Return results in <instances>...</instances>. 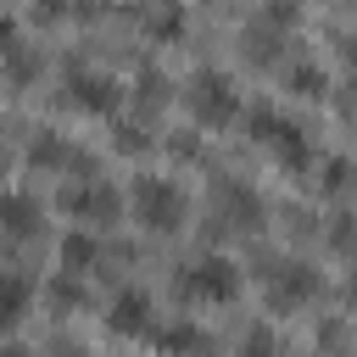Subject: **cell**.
I'll list each match as a JSON object with an SVG mask.
<instances>
[{"label": "cell", "mask_w": 357, "mask_h": 357, "mask_svg": "<svg viewBox=\"0 0 357 357\" xmlns=\"http://www.w3.org/2000/svg\"><path fill=\"white\" fill-rule=\"evenodd\" d=\"M184 106H190V117H195L201 128H223V123L240 117V95H234V84H229L223 73H212V67H201V73L190 78Z\"/></svg>", "instance_id": "6da1fadb"}, {"label": "cell", "mask_w": 357, "mask_h": 357, "mask_svg": "<svg viewBox=\"0 0 357 357\" xmlns=\"http://www.w3.org/2000/svg\"><path fill=\"white\" fill-rule=\"evenodd\" d=\"M128 206H134V218L151 229V234H178L184 229V195H178V184H167V178H139L134 184V195H128Z\"/></svg>", "instance_id": "7a4b0ae2"}, {"label": "cell", "mask_w": 357, "mask_h": 357, "mask_svg": "<svg viewBox=\"0 0 357 357\" xmlns=\"http://www.w3.org/2000/svg\"><path fill=\"white\" fill-rule=\"evenodd\" d=\"M61 206L73 212V223H84V229H112L117 218H123V195L106 184V178H73L67 184V195H61Z\"/></svg>", "instance_id": "3957f363"}, {"label": "cell", "mask_w": 357, "mask_h": 357, "mask_svg": "<svg viewBox=\"0 0 357 357\" xmlns=\"http://www.w3.org/2000/svg\"><path fill=\"white\" fill-rule=\"evenodd\" d=\"M178 290H184L190 301H234V296H240V268H234L229 257H201V262L184 268Z\"/></svg>", "instance_id": "277c9868"}, {"label": "cell", "mask_w": 357, "mask_h": 357, "mask_svg": "<svg viewBox=\"0 0 357 357\" xmlns=\"http://www.w3.org/2000/svg\"><path fill=\"white\" fill-rule=\"evenodd\" d=\"M312 290H318V273L307 268V262H279L273 273H268V301L273 307H301V301H312Z\"/></svg>", "instance_id": "5b68a950"}, {"label": "cell", "mask_w": 357, "mask_h": 357, "mask_svg": "<svg viewBox=\"0 0 357 357\" xmlns=\"http://www.w3.org/2000/svg\"><path fill=\"white\" fill-rule=\"evenodd\" d=\"M67 100L84 106V112H112L117 106V84L106 73H95V67H73L67 73Z\"/></svg>", "instance_id": "8992f818"}, {"label": "cell", "mask_w": 357, "mask_h": 357, "mask_svg": "<svg viewBox=\"0 0 357 357\" xmlns=\"http://www.w3.org/2000/svg\"><path fill=\"white\" fill-rule=\"evenodd\" d=\"M106 324H112V335H123V340H128V335H151V296H145V290H117Z\"/></svg>", "instance_id": "52a82bcc"}, {"label": "cell", "mask_w": 357, "mask_h": 357, "mask_svg": "<svg viewBox=\"0 0 357 357\" xmlns=\"http://www.w3.org/2000/svg\"><path fill=\"white\" fill-rule=\"evenodd\" d=\"M268 156H273L284 173H307V167H312V145L301 139V128H296V123H279V128H273Z\"/></svg>", "instance_id": "ba28073f"}, {"label": "cell", "mask_w": 357, "mask_h": 357, "mask_svg": "<svg viewBox=\"0 0 357 357\" xmlns=\"http://www.w3.org/2000/svg\"><path fill=\"white\" fill-rule=\"evenodd\" d=\"M56 257H61V273H73V279H78V273H95V268H100V240L78 223V229L61 240V251H56Z\"/></svg>", "instance_id": "9c48e42d"}, {"label": "cell", "mask_w": 357, "mask_h": 357, "mask_svg": "<svg viewBox=\"0 0 357 357\" xmlns=\"http://www.w3.org/2000/svg\"><path fill=\"white\" fill-rule=\"evenodd\" d=\"M218 218H223V223H234V229H257V218H262V201H257L245 184H229V190L218 195Z\"/></svg>", "instance_id": "30bf717a"}, {"label": "cell", "mask_w": 357, "mask_h": 357, "mask_svg": "<svg viewBox=\"0 0 357 357\" xmlns=\"http://www.w3.org/2000/svg\"><path fill=\"white\" fill-rule=\"evenodd\" d=\"M39 223H45V206L33 201V195H6V234L11 240H28V234H39Z\"/></svg>", "instance_id": "8fae6325"}, {"label": "cell", "mask_w": 357, "mask_h": 357, "mask_svg": "<svg viewBox=\"0 0 357 357\" xmlns=\"http://www.w3.org/2000/svg\"><path fill=\"white\" fill-rule=\"evenodd\" d=\"M28 301H33L28 279L6 273V284H0V324H6V329H11V324H22V318H28Z\"/></svg>", "instance_id": "7c38bea8"}, {"label": "cell", "mask_w": 357, "mask_h": 357, "mask_svg": "<svg viewBox=\"0 0 357 357\" xmlns=\"http://www.w3.org/2000/svg\"><path fill=\"white\" fill-rule=\"evenodd\" d=\"M33 162H39V167H56V173H61V167L73 162V151H67L61 139H39V145H33Z\"/></svg>", "instance_id": "4fadbf2b"}, {"label": "cell", "mask_w": 357, "mask_h": 357, "mask_svg": "<svg viewBox=\"0 0 357 357\" xmlns=\"http://www.w3.org/2000/svg\"><path fill=\"white\" fill-rule=\"evenodd\" d=\"M156 340H162V346H206V335H201L195 324H173V329H162Z\"/></svg>", "instance_id": "5bb4252c"}, {"label": "cell", "mask_w": 357, "mask_h": 357, "mask_svg": "<svg viewBox=\"0 0 357 357\" xmlns=\"http://www.w3.org/2000/svg\"><path fill=\"white\" fill-rule=\"evenodd\" d=\"M296 84H301V95H318V89H324V73H318V67H312V73L301 67V73H296Z\"/></svg>", "instance_id": "9a60e30c"}, {"label": "cell", "mask_w": 357, "mask_h": 357, "mask_svg": "<svg viewBox=\"0 0 357 357\" xmlns=\"http://www.w3.org/2000/svg\"><path fill=\"white\" fill-rule=\"evenodd\" d=\"M123 151H145V139H139V128H123V139H117Z\"/></svg>", "instance_id": "2e32d148"}, {"label": "cell", "mask_w": 357, "mask_h": 357, "mask_svg": "<svg viewBox=\"0 0 357 357\" xmlns=\"http://www.w3.org/2000/svg\"><path fill=\"white\" fill-rule=\"evenodd\" d=\"M346 290H351V301H357V268H351V279H346Z\"/></svg>", "instance_id": "e0dca14e"}]
</instances>
